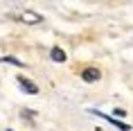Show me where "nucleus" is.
<instances>
[{
	"label": "nucleus",
	"mask_w": 133,
	"mask_h": 131,
	"mask_svg": "<svg viewBox=\"0 0 133 131\" xmlns=\"http://www.w3.org/2000/svg\"><path fill=\"white\" fill-rule=\"evenodd\" d=\"M16 18L21 23H27V25H38V23L43 21V16L36 14V11H32V9H21V11L16 14Z\"/></svg>",
	"instance_id": "obj_1"
},
{
	"label": "nucleus",
	"mask_w": 133,
	"mask_h": 131,
	"mask_svg": "<svg viewBox=\"0 0 133 131\" xmlns=\"http://www.w3.org/2000/svg\"><path fill=\"white\" fill-rule=\"evenodd\" d=\"M90 113H95V115H99V117H104L106 122H111V124H115V127H117L119 131H131V127H129V124H124V122H119L117 117H113V115H104V113H102V111H95V109H90Z\"/></svg>",
	"instance_id": "obj_2"
},
{
	"label": "nucleus",
	"mask_w": 133,
	"mask_h": 131,
	"mask_svg": "<svg viewBox=\"0 0 133 131\" xmlns=\"http://www.w3.org/2000/svg\"><path fill=\"white\" fill-rule=\"evenodd\" d=\"M99 77H102L99 68H86L84 72H81V79H84V82H88V84H92V82H99Z\"/></svg>",
	"instance_id": "obj_3"
},
{
	"label": "nucleus",
	"mask_w": 133,
	"mask_h": 131,
	"mask_svg": "<svg viewBox=\"0 0 133 131\" xmlns=\"http://www.w3.org/2000/svg\"><path fill=\"white\" fill-rule=\"evenodd\" d=\"M18 86H21L25 93H29V95H36V93H38V86H36L34 82L25 79V77H18Z\"/></svg>",
	"instance_id": "obj_4"
},
{
	"label": "nucleus",
	"mask_w": 133,
	"mask_h": 131,
	"mask_svg": "<svg viewBox=\"0 0 133 131\" xmlns=\"http://www.w3.org/2000/svg\"><path fill=\"white\" fill-rule=\"evenodd\" d=\"M50 57H52V61H56V63H63L65 59H68L61 48H52V50H50Z\"/></svg>",
	"instance_id": "obj_5"
},
{
	"label": "nucleus",
	"mask_w": 133,
	"mask_h": 131,
	"mask_svg": "<svg viewBox=\"0 0 133 131\" xmlns=\"http://www.w3.org/2000/svg\"><path fill=\"white\" fill-rule=\"evenodd\" d=\"M0 61H5V63H14V66H21V68H25V63H23L21 59H16V57H2Z\"/></svg>",
	"instance_id": "obj_6"
},
{
	"label": "nucleus",
	"mask_w": 133,
	"mask_h": 131,
	"mask_svg": "<svg viewBox=\"0 0 133 131\" xmlns=\"http://www.w3.org/2000/svg\"><path fill=\"white\" fill-rule=\"evenodd\" d=\"M119 115L124 117V115H126V111H122V109H115V111H113V117H119Z\"/></svg>",
	"instance_id": "obj_7"
}]
</instances>
